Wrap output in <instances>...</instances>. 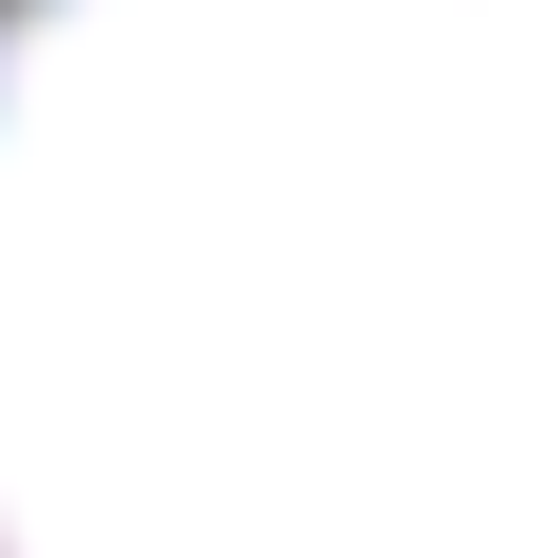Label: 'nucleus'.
I'll return each instance as SVG.
<instances>
[{
  "mask_svg": "<svg viewBox=\"0 0 558 558\" xmlns=\"http://www.w3.org/2000/svg\"><path fill=\"white\" fill-rule=\"evenodd\" d=\"M0 558H558V0H0Z\"/></svg>",
  "mask_w": 558,
  "mask_h": 558,
  "instance_id": "obj_1",
  "label": "nucleus"
}]
</instances>
